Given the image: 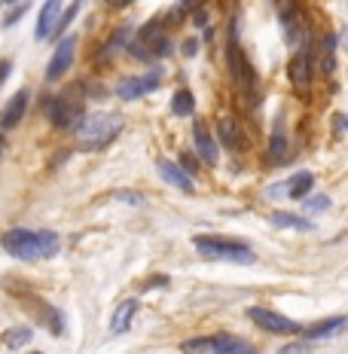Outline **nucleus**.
Instances as JSON below:
<instances>
[{
	"label": "nucleus",
	"mask_w": 348,
	"mask_h": 354,
	"mask_svg": "<svg viewBox=\"0 0 348 354\" xmlns=\"http://www.w3.org/2000/svg\"><path fill=\"white\" fill-rule=\"evenodd\" d=\"M0 245L16 260H43V257H55L62 248V239L53 230H6Z\"/></svg>",
	"instance_id": "1"
},
{
	"label": "nucleus",
	"mask_w": 348,
	"mask_h": 354,
	"mask_svg": "<svg viewBox=\"0 0 348 354\" xmlns=\"http://www.w3.org/2000/svg\"><path fill=\"white\" fill-rule=\"evenodd\" d=\"M120 129H122L120 113H89V116H83V122L73 129V135H77L80 150L95 153V150H104V147L120 135Z\"/></svg>",
	"instance_id": "2"
},
{
	"label": "nucleus",
	"mask_w": 348,
	"mask_h": 354,
	"mask_svg": "<svg viewBox=\"0 0 348 354\" xmlns=\"http://www.w3.org/2000/svg\"><path fill=\"white\" fill-rule=\"evenodd\" d=\"M192 245L202 257H208V260H223V263H254V250H250L244 241L239 239H226V235H192Z\"/></svg>",
	"instance_id": "3"
},
{
	"label": "nucleus",
	"mask_w": 348,
	"mask_h": 354,
	"mask_svg": "<svg viewBox=\"0 0 348 354\" xmlns=\"http://www.w3.org/2000/svg\"><path fill=\"white\" fill-rule=\"evenodd\" d=\"M43 113L62 131H71L83 122V104L77 98H43Z\"/></svg>",
	"instance_id": "4"
},
{
	"label": "nucleus",
	"mask_w": 348,
	"mask_h": 354,
	"mask_svg": "<svg viewBox=\"0 0 348 354\" xmlns=\"http://www.w3.org/2000/svg\"><path fill=\"white\" fill-rule=\"evenodd\" d=\"M226 62H229V73L235 77V83H239L244 92H254L257 88V73H254V68H250L244 49L239 46V37L235 34H232V40H229V46H226Z\"/></svg>",
	"instance_id": "5"
},
{
	"label": "nucleus",
	"mask_w": 348,
	"mask_h": 354,
	"mask_svg": "<svg viewBox=\"0 0 348 354\" xmlns=\"http://www.w3.org/2000/svg\"><path fill=\"white\" fill-rule=\"evenodd\" d=\"M248 318L254 321L260 330H266V333H284V336L302 333V324L284 318V315L272 312V308H266V306H250V308H248Z\"/></svg>",
	"instance_id": "6"
},
{
	"label": "nucleus",
	"mask_w": 348,
	"mask_h": 354,
	"mask_svg": "<svg viewBox=\"0 0 348 354\" xmlns=\"http://www.w3.org/2000/svg\"><path fill=\"white\" fill-rule=\"evenodd\" d=\"M73 53H77V37L71 34V37H64V40L55 46V53H53V58H49V64H46V80H49V83L62 80L64 73L71 71Z\"/></svg>",
	"instance_id": "7"
},
{
	"label": "nucleus",
	"mask_w": 348,
	"mask_h": 354,
	"mask_svg": "<svg viewBox=\"0 0 348 354\" xmlns=\"http://www.w3.org/2000/svg\"><path fill=\"white\" fill-rule=\"evenodd\" d=\"M159 83H162L159 71H150V73H144V77H125L122 83L116 86V95H120L122 101H135V98L150 95L153 88H159Z\"/></svg>",
	"instance_id": "8"
},
{
	"label": "nucleus",
	"mask_w": 348,
	"mask_h": 354,
	"mask_svg": "<svg viewBox=\"0 0 348 354\" xmlns=\"http://www.w3.org/2000/svg\"><path fill=\"white\" fill-rule=\"evenodd\" d=\"M309 62H312V43H309V34H302V49L291 58V64H287L291 83L296 88H306L309 86V77H312V68H309Z\"/></svg>",
	"instance_id": "9"
},
{
	"label": "nucleus",
	"mask_w": 348,
	"mask_h": 354,
	"mask_svg": "<svg viewBox=\"0 0 348 354\" xmlns=\"http://www.w3.org/2000/svg\"><path fill=\"white\" fill-rule=\"evenodd\" d=\"M156 168H159V174H162V180L165 183H172V187H177L181 189V193H192V177L183 171L181 165H177V162H172V159H159L156 162Z\"/></svg>",
	"instance_id": "10"
},
{
	"label": "nucleus",
	"mask_w": 348,
	"mask_h": 354,
	"mask_svg": "<svg viewBox=\"0 0 348 354\" xmlns=\"http://www.w3.org/2000/svg\"><path fill=\"white\" fill-rule=\"evenodd\" d=\"M58 19H62V0H46V6H43L40 16H37V31H34L37 40H46V37H53Z\"/></svg>",
	"instance_id": "11"
},
{
	"label": "nucleus",
	"mask_w": 348,
	"mask_h": 354,
	"mask_svg": "<svg viewBox=\"0 0 348 354\" xmlns=\"http://www.w3.org/2000/svg\"><path fill=\"white\" fill-rule=\"evenodd\" d=\"M192 141H196L199 156L208 162V165H214V162H217V141H214L211 129H208L205 122H196V125H192Z\"/></svg>",
	"instance_id": "12"
},
{
	"label": "nucleus",
	"mask_w": 348,
	"mask_h": 354,
	"mask_svg": "<svg viewBox=\"0 0 348 354\" xmlns=\"http://www.w3.org/2000/svg\"><path fill=\"white\" fill-rule=\"evenodd\" d=\"M25 113H28V92L21 88V92L12 95L10 104H6L3 113H0V129H16Z\"/></svg>",
	"instance_id": "13"
},
{
	"label": "nucleus",
	"mask_w": 348,
	"mask_h": 354,
	"mask_svg": "<svg viewBox=\"0 0 348 354\" xmlns=\"http://www.w3.org/2000/svg\"><path fill=\"white\" fill-rule=\"evenodd\" d=\"M211 351H214V354H257L248 342H244L241 336H232V333H217V336H211Z\"/></svg>",
	"instance_id": "14"
},
{
	"label": "nucleus",
	"mask_w": 348,
	"mask_h": 354,
	"mask_svg": "<svg viewBox=\"0 0 348 354\" xmlns=\"http://www.w3.org/2000/svg\"><path fill=\"white\" fill-rule=\"evenodd\" d=\"M345 324H348L345 315H333V318H324V321L312 324V327H306V330H302V336H306V339H327V336L342 333Z\"/></svg>",
	"instance_id": "15"
},
{
	"label": "nucleus",
	"mask_w": 348,
	"mask_h": 354,
	"mask_svg": "<svg viewBox=\"0 0 348 354\" xmlns=\"http://www.w3.org/2000/svg\"><path fill=\"white\" fill-rule=\"evenodd\" d=\"M135 315H138V299L120 302V308H116L113 318H110V333H113V336L125 333V330L131 327V321H135Z\"/></svg>",
	"instance_id": "16"
},
{
	"label": "nucleus",
	"mask_w": 348,
	"mask_h": 354,
	"mask_svg": "<svg viewBox=\"0 0 348 354\" xmlns=\"http://www.w3.org/2000/svg\"><path fill=\"white\" fill-rule=\"evenodd\" d=\"M217 138L223 147H229V150H241V131H239V122H235L232 116H220Z\"/></svg>",
	"instance_id": "17"
},
{
	"label": "nucleus",
	"mask_w": 348,
	"mask_h": 354,
	"mask_svg": "<svg viewBox=\"0 0 348 354\" xmlns=\"http://www.w3.org/2000/svg\"><path fill=\"white\" fill-rule=\"evenodd\" d=\"M269 162H287V135H284V122L275 120L272 125V138H269Z\"/></svg>",
	"instance_id": "18"
},
{
	"label": "nucleus",
	"mask_w": 348,
	"mask_h": 354,
	"mask_svg": "<svg viewBox=\"0 0 348 354\" xmlns=\"http://www.w3.org/2000/svg\"><path fill=\"white\" fill-rule=\"evenodd\" d=\"M312 187H315V177L309 171H300V174H293L291 180H287V196L300 202V198H306L309 193H312Z\"/></svg>",
	"instance_id": "19"
},
{
	"label": "nucleus",
	"mask_w": 348,
	"mask_h": 354,
	"mask_svg": "<svg viewBox=\"0 0 348 354\" xmlns=\"http://www.w3.org/2000/svg\"><path fill=\"white\" fill-rule=\"evenodd\" d=\"M269 220L275 226H284V230H315L306 217H300V214H287V211H275Z\"/></svg>",
	"instance_id": "20"
},
{
	"label": "nucleus",
	"mask_w": 348,
	"mask_h": 354,
	"mask_svg": "<svg viewBox=\"0 0 348 354\" xmlns=\"http://www.w3.org/2000/svg\"><path fill=\"white\" fill-rule=\"evenodd\" d=\"M196 110V98H192L190 88H177L174 98H172V113L174 116H192Z\"/></svg>",
	"instance_id": "21"
},
{
	"label": "nucleus",
	"mask_w": 348,
	"mask_h": 354,
	"mask_svg": "<svg viewBox=\"0 0 348 354\" xmlns=\"http://www.w3.org/2000/svg\"><path fill=\"white\" fill-rule=\"evenodd\" d=\"M31 336H34V330L31 327H21V324H19V327H10L3 333V345H6V348H21V345L31 342Z\"/></svg>",
	"instance_id": "22"
},
{
	"label": "nucleus",
	"mask_w": 348,
	"mask_h": 354,
	"mask_svg": "<svg viewBox=\"0 0 348 354\" xmlns=\"http://www.w3.org/2000/svg\"><path fill=\"white\" fill-rule=\"evenodd\" d=\"M336 37L327 34L321 43V73H333V68H336Z\"/></svg>",
	"instance_id": "23"
},
{
	"label": "nucleus",
	"mask_w": 348,
	"mask_h": 354,
	"mask_svg": "<svg viewBox=\"0 0 348 354\" xmlns=\"http://www.w3.org/2000/svg\"><path fill=\"white\" fill-rule=\"evenodd\" d=\"M83 3H86V0H73V3L68 6V10H64V16L58 19V25H55V31H53V34H64V31H68V28H71V21L80 16V6H83Z\"/></svg>",
	"instance_id": "24"
},
{
	"label": "nucleus",
	"mask_w": 348,
	"mask_h": 354,
	"mask_svg": "<svg viewBox=\"0 0 348 354\" xmlns=\"http://www.w3.org/2000/svg\"><path fill=\"white\" fill-rule=\"evenodd\" d=\"M181 351H183V354H214V351H211V339H205V336L187 339V342L181 345Z\"/></svg>",
	"instance_id": "25"
},
{
	"label": "nucleus",
	"mask_w": 348,
	"mask_h": 354,
	"mask_svg": "<svg viewBox=\"0 0 348 354\" xmlns=\"http://www.w3.org/2000/svg\"><path fill=\"white\" fill-rule=\"evenodd\" d=\"M28 6H31V3H28V0H21V3H16V6H12V10L6 12V16H3V28H12V25H16L19 19H25Z\"/></svg>",
	"instance_id": "26"
},
{
	"label": "nucleus",
	"mask_w": 348,
	"mask_h": 354,
	"mask_svg": "<svg viewBox=\"0 0 348 354\" xmlns=\"http://www.w3.org/2000/svg\"><path fill=\"white\" fill-rule=\"evenodd\" d=\"M330 208V198L327 196H312L306 198V211H327Z\"/></svg>",
	"instance_id": "27"
},
{
	"label": "nucleus",
	"mask_w": 348,
	"mask_h": 354,
	"mask_svg": "<svg viewBox=\"0 0 348 354\" xmlns=\"http://www.w3.org/2000/svg\"><path fill=\"white\" fill-rule=\"evenodd\" d=\"M278 354H309V345L306 342H291L284 348H278Z\"/></svg>",
	"instance_id": "28"
},
{
	"label": "nucleus",
	"mask_w": 348,
	"mask_h": 354,
	"mask_svg": "<svg viewBox=\"0 0 348 354\" xmlns=\"http://www.w3.org/2000/svg\"><path fill=\"white\" fill-rule=\"evenodd\" d=\"M333 125H336L339 131H348V116L345 113H336V116H333Z\"/></svg>",
	"instance_id": "29"
},
{
	"label": "nucleus",
	"mask_w": 348,
	"mask_h": 354,
	"mask_svg": "<svg viewBox=\"0 0 348 354\" xmlns=\"http://www.w3.org/2000/svg\"><path fill=\"white\" fill-rule=\"evenodd\" d=\"M181 162H183V171H187V174H192V171H196V159H192V156H187V153H183V156H181Z\"/></svg>",
	"instance_id": "30"
},
{
	"label": "nucleus",
	"mask_w": 348,
	"mask_h": 354,
	"mask_svg": "<svg viewBox=\"0 0 348 354\" xmlns=\"http://www.w3.org/2000/svg\"><path fill=\"white\" fill-rule=\"evenodd\" d=\"M10 71H12V62H0V86L6 83V77H10Z\"/></svg>",
	"instance_id": "31"
},
{
	"label": "nucleus",
	"mask_w": 348,
	"mask_h": 354,
	"mask_svg": "<svg viewBox=\"0 0 348 354\" xmlns=\"http://www.w3.org/2000/svg\"><path fill=\"white\" fill-rule=\"evenodd\" d=\"M120 198H125L129 205H140V196L138 193H120Z\"/></svg>",
	"instance_id": "32"
},
{
	"label": "nucleus",
	"mask_w": 348,
	"mask_h": 354,
	"mask_svg": "<svg viewBox=\"0 0 348 354\" xmlns=\"http://www.w3.org/2000/svg\"><path fill=\"white\" fill-rule=\"evenodd\" d=\"M196 49H199L196 40H187V43H183V53H187V55H196Z\"/></svg>",
	"instance_id": "33"
},
{
	"label": "nucleus",
	"mask_w": 348,
	"mask_h": 354,
	"mask_svg": "<svg viewBox=\"0 0 348 354\" xmlns=\"http://www.w3.org/2000/svg\"><path fill=\"white\" fill-rule=\"evenodd\" d=\"M205 19H208V16H205V10H199L196 12V25H205Z\"/></svg>",
	"instance_id": "34"
},
{
	"label": "nucleus",
	"mask_w": 348,
	"mask_h": 354,
	"mask_svg": "<svg viewBox=\"0 0 348 354\" xmlns=\"http://www.w3.org/2000/svg\"><path fill=\"white\" fill-rule=\"evenodd\" d=\"M107 3H110V6H122L125 0H107Z\"/></svg>",
	"instance_id": "35"
},
{
	"label": "nucleus",
	"mask_w": 348,
	"mask_h": 354,
	"mask_svg": "<svg viewBox=\"0 0 348 354\" xmlns=\"http://www.w3.org/2000/svg\"><path fill=\"white\" fill-rule=\"evenodd\" d=\"M10 3H19V0H10Z\"/></svg>",
	"instance_id": "36"
},
{
	"label": "nucleus",
	"mask_w": 348,
	"mask_h": 354,
	"mask_svg": "<svg viewBox=\"0 0 348 354\" xmlns=\"http://www.w3.org/2000/svg\"><path fill=\"white\" fill-rule=\"evenodd\" d=\"M0 147H3V141H0Z\"/></svg>",
	"instance_id": "37"
},
{
	"label": "nucleus",
	"mask_w": 348,
	"mask_h": 354,
	"mask_svg": "<svg viewBox=\"0 0 348 354\" xmlns=\"http://www.w3.org/2000/svg\"><path fill=\"white\" fill-rule=\"evenodd\" d=\"M34 354H40V351H34Z\"/></svg>",
	"instance_id": "38"
},
{
	"label": "nucleus",
	"mask_w": 348,
	"mask_h": 354,
	"mask_svg": "<svg viewBox=\"0 0 348 354\" xmlns=\"http://www.w3.org/2000/svg\"><path fill=\"white\" fill-rule=\"evenodd\" d=\"M0 3H3V0H0Z\"/></svg>",
	"instance_id": "39"
}]
</instances>
